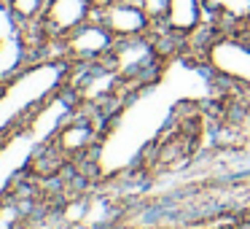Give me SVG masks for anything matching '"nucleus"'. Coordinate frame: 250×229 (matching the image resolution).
Returning <instances> with one entry per match:
<instances>
[{
    "mask_svg": "<svg viewBox=\"0 0 250 229\" xmlns=\"http://www.w3.org/2000/svg\"><path fill=\"white\" fill-rule=\"evenodd\" d=\"M73 65L62 54H41L0 87V140L14 135L70 84Z\"/></svg>",
    "mask_w": 250,
    "mask_h": 229,
    "instance_id": "f257e3e1",
    "label": "nucleus"
},
{
    "mask_svg": "<svg viewBox=\"0 0 250 229\" xmlns=\"http://www.w3.org/2000/svg\"><path fill=\"white\" fill-rule=\"evenodd\" d=\"M196 54L212 76L250 89V30H218L205 24V41L196 46Z\"/></svg>",
    "mask_w": 250,
    "mask_h": 229,
    "instance_id": "f03ea898",
    "label": "nucleus"
},
{
    "mask_svg": "<svg viewBox=\"0 0 250 229\" xmlns=\"http://www.w3.org/2000/svg\"><path fill=\"white\" fill-rule=\"evenodd\" d=\"M41 41L33 27L19 22L6 0H0V87L41 57Z\"/></svg>",
    "mask_w": 250,
    "mask_h": 229,
    "instance_id": "7ed1b4c3",
    "label": "nucleus"
},
{
    "mask_svg": "<svg viewBox=\"0 0 250 229\" xmlns=\"http://www.w3.org/2000/svg\"><path fill=\"white\" fill-rule=\"evenodd\" d=\"M94 14H97V0H49L41 22L33 27L41 41V51L51 54V46H54L57 54L62 41L83 22L94 19Z\"/></svg>",
    "mask_w": 250,
    "mask_h": 229,
    "instance_id": "20e7f679",
    "label": "nucleus"
},
{
    "mask_svg": "<svg viewBox=\"0 0 250 229\" xmlns=\"http://www.w3.org/2000/svg\"><path fill=\"white\" fill-rule=\"evenodd\" d=\"M159 41L153 35H140V38H116L105 65H110L124 84L132 81H148V76L159 70Z\"/></svg>",
    "mask_w": 250,
    "mask_h": 229,
    "instance_id": "39448f33",
    "label": "nucleus"
},
{
    "mask_svg": "<svg viewBox=\"0 0 250 229\" xmlns=\"http://www.w3.org/2000/svg\"><path fill=\"white\" fill-rule=\"evenodd\" d=\"M113 44L116 35L100 19H89L62 41L57 54H62L70 65H94V62L108 60Z\"/></svg>",
    "mask_w": 250,
    "mask_h": 229,
    "instance_id": "423d86ee",
    "label": "nucleus"
},
{
    "mask_svg": "<svg viewBox=\"0 0 250 229\" xmlns=\"http://www.w3.org/2000/svg\"><path fill=\"white\" fill-rule=\"evenodd\" d=\"M94 19H100L116 38H140L159 27L137 0H103L97 3Z\"/></svg>",
    "mask_w": 250,
    "mask_h": 229,
    "instance_id": "0eeeda50",
    "label": "nucleus"
},
{
    "mask_svg": "<svg viewBox=\"0 0 250 229\" xmlns=\"http://www.w3.org/2000/svg\"><path fill=\"white\" fill-rule=\"evenodd\" d=\"M202 8L218 30H250V0H202Z\"/></svg>",
    "mask_w": 250,
    "mask_h": 229,
    "instance_id": "6e6552de",
    "label": "nucleus"
},
{
    "mask_svg": "<svg viewBox=\"0 0 250 229\" xmlns=\"http://www.w3.org/2000/svg\"><path fill=\"white\" fill-rule=\"evenodd\" d=\"M207 24L202 0H169V14L164 27L180 41H188Z\"/></svg>",
    "mask_w": 250,
    "mask_h": 229,
    "instance_id": "1a4fd4ad",
    "label": "nucleus"
},
{
    "mask_svg": "<svg viewBox=\"0 0 250 229\" xmlns=\"http://www.w3.org/2000/svg\"><path fill=\"white\" fill-rule=\"evenodd\" d=\"M94 140H97V132H94L92 119H67L54 135V146L67 159L81 157L83 151H89L94 146Z\"/></svg>",
    "mask_w": 250,
    "mask_h": 229,
    "instance_id": "9d476101",
    "label": "nucleus"
},
{
    "mask_svg": "<svg viewBox=\"0 0 250 229\" xmlns=\"http://www.w3.org/2000/svg\"><path fill=\"white\" fill-rule=\"evenodd\" d=\"M6 3L11 6V11L17 14L19 22H24L27 27H35L41 22V17H43L49 0H6Z\"/></svg>",
    "mask_w": 250,
    "mask_h": 229,
    "instance_id": "9b49d317",
    "label": "nucleus"
},
{
    "mask_svg": "<svg viewBox=\"0 0 250 229\" xmlns=\"http://www.w3.org/2000/svg\"><path fill=\"white\" fill-rule=\"evenodd\" d=\"M143 8L148 11V17L153 19L156 24L167 22V14H169V0H140Z\"/></svg>",
    "mask_w": 250,
    "mask_h": 229,
    "instance_id": "f8f14e48",
    "label": "nucleus"
},
{
    "mask_svg": "<svg viewBox=\"0 0 250 229\" xmlns=\"http://www.w3.org/2000/svg\"><path fill=\"white\" fill-rule=\"evenodd\" d=\"M97 3H103V0H97Z\"/></svg>",
    "mask_w": 250,
    "mask_h": 229,
    "instance_id": "ddd939ff",
    "label": "nucleus"
},
{
    "mask_svg": "<svg viewBox=\"0 0 250 229\" xmlns=\"http://www.w3.org/2000/svg\"><path fill=\"white\" fill-rule=\"evenodd\" d=\"M137 3H140V0H137Z\"/></svg>",
    "mask_w": 250,
    "mask_h": 229,
    "instance_id": "4468645a",
    "label": "nucleus"
}]
</instances>
